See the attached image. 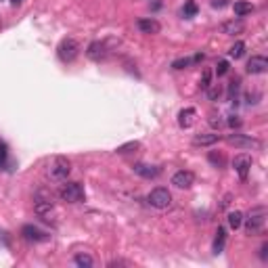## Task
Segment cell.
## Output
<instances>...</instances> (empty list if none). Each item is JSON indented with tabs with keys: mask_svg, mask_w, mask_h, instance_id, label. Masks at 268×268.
Masks as SVG:
<instances>
[{
	"mask_svg": "<svg viewBox=\"0 0 268 268\" xmlns=\"http://www.w3.org/2000/svg\"><path fill=\"white\" fill-rule=\"evenodd\" d=\"M266 208L264 206H256V208H252L250 209V214H247V218L245 220V231L247 235H260L264 231V226H266Z\"/></svg>",
	"mask_w": 268,
	"mask_h": 268,
	"instance_id": "cell-1",
	"label": "cell"
},
{
	"mask_svg": "<svg viewBox=\"0 0 268 268\" xmlns=\"http://www.w3.org/2000/svg\"><path fill=\"white\" fill-rule=\"evenodd\" d=\"M69 172H72V164H69V159H65V157H55L48 165V176L53 178V180H65L69 176Z\"/></svg>",
	"mask_w": 268,
	"mask_h": 268,
	"instance_id": "cell-2",
	"label": "cell"
},
{
	"mask_svg": "<svg viewBox=\"0 0 268 268\" xmlns=\"http://www.w3.org/2000/svg\"><path fill=\"white\" fill-rule=\"evenodd\" d=\"M59 195H61V199L67 203H80L84 199V187H82L80 182H67V184H63Z\"/></svg>",
	"mask_w": 268,
	"mask_h": 268,
	"instance_id": "cell-3",
	"label": "cell"
},
{
	"mask_svg": "<svg viewBox=\"0 0 268 268\" xmlns=\"http://www.w3.org/2000/svg\"><path fill=\"white\" fill-rule=\"evenodd\" d=\"M80 53V44L74 40V38H65L61 44H59V48H57V55H59V59L63 63H72L75 57H78Z\"/></svg>",
	"mask_w": 268,
	"mask_h": 268,
	"instance_id": "cell-4",
	"label": "cell"
},
{
	"mask_svg": "<svg viewBox=\"0 0 268 268\" xmlns=\"http://www.w3.org/2000/svg\"><path fill=\"white\" fill-rule=\"evenodd\" d=\"M147 201H149L153 208H157V209H165V208H170V203H172V195H170L168 189L157 187V189H153L151 193L147 195Z\"/></svg>",
	"mask_w": 268,
	"mask_h": 268,
	"instance_id": "cell-5",
	"label": "cell"
},
{
	"mask_svg": "<svg viewBox=\"0 0 268 268\" xmlns=\"http://www.w3.org/2000/svg\"><path fill=\"white\" fill-rule=\"evenodd\" d=\"M226 143L237 149H260V140L253 136H245V134H228Z\"/></svg>",
	"mask_w": 268,
	"mask_h": 268,
	"instance_id": "cell-6",
	"label": "cell"
},
{
	"mask_svg": "<svg viewBox=\"0 0 268 268\" xmlns=\"http://www.w3.org/2000/svg\"><path fill=\"white\" fill-rule=\"evenodd\" d=\"M252 164H253V159L250 155H245V153H239V155L233 159V168L239 174L241 180L247 178V174H250V170H252Z\"/></svg>",
	"mask_w": 268,
	"mask_h": 268,
	"instance_id": "cell-7",
	"label": "cell"
},
{
	"mask_svg": "<svg viewBox=\"0 0 268 268\" xmlns=\"http://www.w3.org/2000/svg\"><path fill=\"white\" fill-rule=\"evenodd\" d=\"M21 235H23V239H25V241H31V243L48 241V235L44 233V231H40L38 226H34V224H25V226L21 228Z\"/></svg>",
	"mask_w": 268,
	"mask_h": 268,
	"instance_id": "cell-8",
	"label": "cell"
},
{
	"mask_svg": "<svg viewBox=\"0 0 268 268\" xmlns=\"http://www.w3.org/2000/svg\"><path fill=\"white\" fill-rule=\"evenodd\" d=\"M193 182H195V174L191 170H180L172 176V184L176 189H189V187H193Z\"/></svg>",
	"mask_w": 268,
	"mask_h": 268,
	"instance_id": "cell-9",
	"label": "cell"
},
{
	"mask_svg": "<svg viewBox=\"0 0 268 268\" xmlns=\"http://www.w3.org/2000/svg\"><path fill=\"white\" fill-rule=\"evenodd\" d=\"M266 69H268V59L262 55H253L252 59L247 61V74L258 75V74H266Z\"/></svg>",
	"mask_w": 268,
	"mask_h": 268,
	"instance_id": "cell-10",
	"label": "cell"
},
{
	"mask_svg": "<svg viewBox=\"0 0 268 268\" xmlns=\"http://www.w3.org/2000/svg\"><path fill=\"white\" fill-rule=\"evenodd\" d=\"M220 31L224 36H239L245 31V23L241 21V19H231V21L220 23Z\"/></svg>",
	"mask_w": 268,
	"mask_h": 268,
	"instance_id": "cell-11",
	"label": "cell"
},
{
	"mask_svg": "<svg viewBox=\"0 0 268 268\" xmlns=\"http://www.w3.org/2000/svg\"><path fill=\"white\" fill-rule=\"evenodd\" d=\"M86 57L92 61H103L107 57V44L105 42H90L86 48Z\"/></svg>",
	"mask_w": 268,
	"mask_h": 268,
	"instance_id": "cell-12",
	"label": "cell"
},
{
	"mask_svg": "<svg viewBox=\"0 0 268 268\" xmlns=\"http://www.w3.org/2000/svg\"><path fill=\"white\" fill-rule=\"evenodd\" d=\"M159 168L155 165H149V164H134V174H138L140 178H147V180H151V178H157L159 176Z\"/></svg>",
	"mask_w": 268,
	"mask_h": 268,
	"instance_id": "cell-13",
	"label": "cell"
},
{
	"mask_svg": "<svg viewBox=\"0 0 268 268\" xmlns=\"http://www.w3.org/2000/svg\"><path fill=\"white\" fill-rule=\"evenodd\" d=\"M136 25L143 34H159V30H162L157 19H138Z\"/></svg>",
	"mask_w": 268,
	"mask_h": 268,
	"instance_id": "cell-14",
	"label": "cell"
},
{
	"mask_svg": "<svg viewBox=\"0 0 268 268\" xmlns=\"http://www.w3.org/2000/svg\"><path fill=\"white\" fill-rule=\"evenodd\" d=\"M195 118H197V111L193 107H187V109H182L178 113V124H180L182 128H191V126L195 124Z\"/></svg>",
	"mask_w": 268,
	"mask_h": 268,
	"instance_id": "cell-15",
	"label": "cell"
},
{
	"mask_svg": "<svg viewBox=\"0 0 268 268\" xmlns=\"http://www.w3.org/2000/svg\"><path fill=\"white\" fill-rule=\"evenodd\" d=\"M220 140V134H214V132H209V134H197V136L193 138V145L195 147H212L216 145Z\"/></svg>",
	"mask_w": 268,
	"mask_h": 268,
	"instance_id": "cell-16",
	"label": "cell"
},
{
	"mask_svg": "<svg viewBox=\"0 0 268 268\" xmlns=\"http://www.w3.org/2000/svg\"><path fill=\"white\" fill-rule=\"evenodd\" d=\"M53 201L50 199H36V203H34V209H36V214L38 216H46V214H50L53 212Z\"/></svg>",
	"mask_w": 268,
	"mask_h": 268,
	"instance_id": "cell-17",
	"label": "cell"
},
{
	"mask_svg": "<svg viewBox=\"0 0 268 268\" xmlns=\"http://www.w3.org/2000/svg\"><path fill=\"white\" fill-rule=\"evenodd\" d=\"M224 245H226V228H218L216 231V239H214V252L216 253H220V252H224Z\"/></svg>",
	"mask_w": 268,
	"mask_h": 268,
	"instance_id": "cell-18",
	"label": "cell"
},
{
	"mask_svg": "<svg viewBox=\"0 0 268 268\" xmlns=\"http://www.w3.org/2000/svg\"><path fill=\"white\" fill-rule=\"evenodd\" d=\"M74 264L78 268H92L94 266V260L90 253H75L74 256Z\"/></svg>",
	"mask_w": 268,
	"mask_h": 268,
	"instance_id": "cell-19",
	"label": "cell"
},
{
	"mask_svg": "<svg viewBox=\"0 0 268 268\" xmlns=\"http://www.w3.org/2000/svg\"><path fill=\"white\" fill-rule=\"evenodd\" d=\"M233 11H235V15H237V17H245V15H250V13H253V4L245 2V0H239V2H235Z\"/></svg>",
	"mask_w": 268,
	"mask_h": 268,
	"instance_id": "cell-20",
	"label": "cell"
},
{
	"mask_svg": "<svg viewBox=\"0 0 268 268\" xmlns=\"http://www.w3.org/2000/svg\"><path fill=\"white\" fill-rule=\"evenodd\" d=\"M138 147H140V143H138V140H128V143L119 145L118 149H116V153H119V155H126V153H132V151H136Z\"/></svg>",
	"mask_w": 268,
	"mask_h": 268,
	"instance_id": "cell-21",
	"label": "cell"
},
{
	"mask_svg": "<svg viewBox=\"0 0 268 268\" xmlns=\"http://www.w3.org/2000/svg\"><path fill=\"white\" fill-rule=\"evenodd\" d=\"M243 55H245V44L243 42H235L231 46V50H228V57H231V59H241Z\"/></svg>",
	"mask_w": 268,
	"mask_h": 268,
	"instance_id": "cell-22",
	"label": "cell"
},
{
	"mask_svg": "<svg viewBox=\"0 0 268 268\" xmlns=\"http://www.w3.org/2000/svg\"><path fill=\"white\" fill-rule=\"evenodd\" d=\"M241 224H243V214L237 212V209L228 214V226H231V228H239Z\"/></svg>",
	"mask_w": 268,
	"mask_h": 268,
	"instance_id": "cell-23",
	"label": "cell"
},
{
	"mask_svg": "<svg viewBox=\"0 0 268 268\" xmlns=\"http://www.w3.org/2000/svg\"><path fill=\"white\" fill-rule=\"evenodd\" d=\"M239 88H241V80H239V78H235V80L231 82V86H228V99H231L233 103H237Z\"/></svg>",
	"mask_w": 268,
	"mask_h": 268,
	"instance_id": "cell-24",
	"label": "cell"
},
{
	"mask_svg": "<svg viewBox=\"0 0 268 268\" xmlns=\"http://www.w3.org/2000/svg\"><path fill=\"white\" fill-rule=\"evenodd\" d=\"M208 159L209 162H212L216 168H222V165H224V155H222V153H216V151H209V155H208Z\"/></svg>",
	"mask_w": 268,
	"mask_h": 268,
	"instance_id": "cell-25",
	"label": "cell"
},
{
	"mask_svg": "<svg viewBox=\"0 0 268 268\" xmlns=\"http://www.w3.org/2000/svg\"><path fill=\"white\" fill-rule=\"evenodd\" d=\"M208 99L209 101H218L220 99V94H222V88L218 86V84H209V88H208Z\"/></svg>",
	"mask_w": 268,
	"mask_h": 268,
	"instance_id": "cell-26",
	"label": "cell"
},
{
	"mask_svg": "<svg viewBox=\"0 0 268 268\" xmlns=\"http://www.w3.org/2000/svg\"><path fill=\"white\" fill-rule=\"evenodd\" d=\"M209 84H212V69H206L201 75V80H199V86H201V90H208Z\"/></svg>",
	"mask_w": 268,
	"mask_h": 268,
	"instance_id": "cell-27",
	"label": "cell"
},
{
	"mask_svg": "<svg viewBox=\"0 0 268 268\" xmlns=\"http://www.w3.org/2000/svg\"><path fill=\"white\" fill-rule=\"evenodd\" d=\"M182 13H184V17H195L197 15V2H195V0H187Z\"/></svg>",
	"mask_w": 268,
	"mask_h": 268,
	"instance_id": "cell-28",
	"label": "cell"
},
{
	"mask_svg": "<svg viewBox=\"0 0 268 268\" xmlns=\"http://www.w3.org/2000/svg\"><path fill=\"white\" fill-rule=\"evenodd\" d=\"M191 63H193V59H189V57H184V59H176V61H172V69H187Z\"/></svg>",
	"mask_w": 268,
	"mask_h": 268,
	"instance_id": "cell-29",
	"label": "cell"
},
{
	"mask_svg": "<svg viewBox=\"0 0 268 268\" xmlns=\"http://www.w3.org/2000/svg\"><path fill=\"white\" fill-rule=\"evenodd\" d=\"M226 72H228V61H224V59L218 61V65H216V74H218V75H224Z\"/></svg>",
	"mask_w": 268,
	"mask_h": 268,
	"instance_id": "cell-30",
	"label": "cell"
},
{
	"mask_svg": "<svg viewBox=\"0 0 268 268\" xmlns=\"http://www.w3.org/2000/svg\"><path fill=\"white\" fill-rule=\"evenodd\" d=\"M208 122H209V126H212V128H216V130L222 128V119H220V116H209Z\"/></svg>",
	"mask_w": 268,
	"mask_h": 268,
	"instance_id": "cell-31",
	"label": "cell"
},
{
	"mask_svg": "<svg viewBox=\"0 0 268 268\" xmlns=\"http://www.w3.org/2000/svg\"><path fill=\"white\" fill-rule=\"evenodd\" d=\"M6 155H9V153H6V145H4V143H0V165H4Z\"/></svg>",
	"mask_w": 268,
	"mask_h": 268,
	"instance_id": "cell-32",
	"label": "cell"
},
{
	"mask_svg": "<svg viewBox=\"0 0 268 268\" xmlns=\"http://www.w3.org/2000/svg\"><path fill=\"white\" fill-rule=\"evenodd\" d=\"M260 258H262L264 262L268 260V243H262V247H260Z\"/></svg>",
	"mask_w": 268,
	"mask_h": 268,
	"instance_id": "cell-33",
	"label": "cell"
},
{
	"mask_svg": "<svg viewBox=\"0 0 268 268\" xmlns=\"http://www.w3.org/2000/svg\"><path fill=\"white\" fill-rule=\"evenodd\" d=\"M226 4H228V0H212V6H214V9H224Z\"/></svg>",
	"mask_w": 268,
	"mask_h": 268,
	"instance_id": "cell-34",
	"label": "cell"
},
{
	"mask_svg": "<svg viewBox=\"0 0 268 268\" xmlns=\"http://www.w3.org/2000/svg\"><path fill=\"white\" fill-rule=\"evenodd\" d=\"M228 126H233V128H239L241 126V119L237 116H231V119H228Z\"/></svg>",
	"mask_w": 268,
	"mask_h": 268,
	"instance_id": "cell-35",
	"label": "cell"
},
{
	"mask_svg": "<svg viewBox=\"0 0 268 268\" xmlns=\"http://www.w3.org/2000/svg\"><path fill=\"white\" fill-rule=\"evenodd\" d=\"M11 2H13V4H15V6H17V4H21V2H23V0H11Z\"/></svg>",
	"mask_w": 268,
	"mask_h": 268,
	"instance_id": "cell-36",
	"label": "cell"
}]
</instances>
